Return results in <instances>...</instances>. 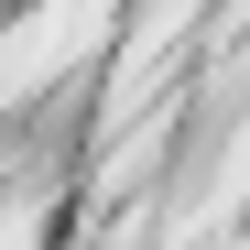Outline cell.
<instances>
[{"instance_id": "cell-1", "label": "cell", "mask_w": 250, "mask_h": 250, "mask_svg": "<svg viewBox=\"0 0 250 250\" xmlns=\"http://www.w3.org/2000/svg\"><path fill=\"white\" fill-rule=\"evenodd\" d=\"M120 11L131 0H22L0 22V131L65 109V87H87L120 44Z\"/></svg>"}]
</instances>
